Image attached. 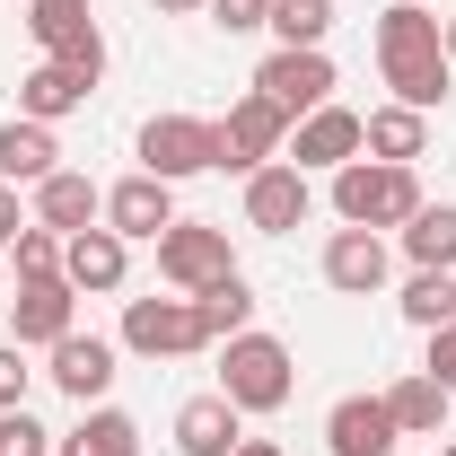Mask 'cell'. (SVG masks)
I'll return each mask as SVG.
<instances>
[{
	"label": "cell",
	"instance_id": "836d02e7",
	"mask_svg": "<svg viewBox=\"0 0 456 456\" xmlns=\"http://www.w3.org/2000/svg\"><path fill=\"white\" fill-rule=\"evenodd\" d=\"M18 228H27V211H18V184H0V246H18Z\"/></svg>",
	"mask_w": 456,
	"mask_h": 456
},
{
	"label": "cell",
	"instance_id": "8fae6325",
	"mask_svg": "<svg viewBox=\"0 0 456 456\" xmlns=\"http://www.w3.org/2000/svg\"><path fill=\"white\" fill-rule=\"evenodd\" d=\"M281 159H289L298 175H307V167H351V159H360V114H351V106H316V114H298Z\"/></svg>",
	"mask_w": 456,
	"mask_h": 456
},
{
	"label": "cell",
	"instance_id": "4dcf8cb0",
	"mask_svg": "<svg viewBox=\"0 0 456 456\" xmlns=\"http://www.w3.org/2000/svg\"><path fill=\"white\" fill-rule=\"evenodd\" d=\"M202 18H211V27H228V36H255V27H273V0H211Z\"/></svg>",
	"mask_w": 456,
	"mask_h": 456
},
{
	"label": "cell",
	"instance_id": "ac0fdd59",
	"mask_svg": "<svg viewBox=\"0 0 456 456\" xmlns=\"http://www.w3.org/2000/svg\"><path fill=\"white\" fill-rule=\"evenodd\" d=\"M106 220V193L88 184L79 167H53L45 184H36V228H53V237H79V228Z\"/></svg>",
	"mask_w": 456,
	"mask_h": 456
},
{
	"label": "cell",
	"instance_id": "2e32d148",
	"mask_svg": "<svg viewBox=\"0 0 456 456\" xmlns=\"http://www.w3.org/2000/svg\"><path fill=\"white\" fill-rule=\"evenodd\" d=\"M325 281L342 298H378L387 289V237L378 228H334L325 237Z\"/></svg>",
	"mask_w": 456,
	"mask_h": 456
},
{
	"label": "cell",
	"instance_id": "52a82bcc",
	"mask_svg": "<svg viewBox=\"0 0 456 456\" xmlns=\"http://www.w3.org/2000/svg\"><path fill=\"white\" fill-rule=\"evenodd\" d=\"M255 97H273L289 123L316 114V106H334V61H325V45H281V53L255 70Z\"/></svg>",
	"mask_w": 456,
	"mask_h": 456
},
{
	"label": "cell",
	"instance_id": "83f0119b",
	"mask_svg": "<svg viewBox=\"0 0 456 456\" xmlns=\"http://www.w3.org/2000/svg\"><path fill=\"white\" fill-rule=\"evenodd\" d=\"M334 27V0H273V36L281 45H325Z\"/></svg>",
	"mask_w": 456,
	"mask_h": 456
},
{
	"label": "cell",
	"instance_id": "1f68e13d",
	"mask_svg": "<svg viewBox=\"0 0 456 456\" xmlns=\"http://www.w3.org/2000/svg\"><path fill=\"white\" fill-rule=\"evenodd\" d=\"M27 378H36V369H27V351H18V342H0V412H18V403H27Z\"/></svg>",
	"mask_w": 456,
	"mask_h": 456
},
{
	"label": "cell",
	"instance_id": "30bf717a",
	"mask_svg": "<svg viewBox=\"0 0 456 456\" xmlns=\"http://www.w3.org/2000/svg\"><path fill=\"white\" fill-rule=\"evenodd\" d=\"M307 211H316V193H307V175L289 167V159H273V167L246 175V228H264V237H289Z\"/></svg>",
	"mask_w": 456,
	"mask_h": 456
},
{
	"label": "cell",
	"instance_id": "74e56055",
	"mask_svg": "<svg viewBox=\"0 0 456 456\" xmlns=\"http://www.w3.org/2000/svg\"><path fill=\"white\" fill-rule=\"evenodd\" d=\"M439 456H456V439H448V448H439Z\"/></svg>",
	"mask_w": 456,
	"mask_h": 456
},
{
	"label": "cell",
	"instance_id": "d590c367",
	"mask_svg": "<svg viewBox=\"0 0 456 456\" xmlns=\"http://www.w3.org/2000/svg\"><path fill=\"white\" fill-rule=\"evenodd\" d=\"M237 456H281V448H273V439H237Z\"/></svg>",
	"mask_w": 456,
	"mask_h": 456
},
{
	"label": "cell",
	"instance_id": "277c9868",
	"mask_svg": "<svg viewBox=\"0 0 456 456\" xmlns=\"http://www.w3.org/2000/svg\"><path fill=\"white\" fill-rule=\"evenodd\" d=\"M27 36L45 45V61H61V70H79L88 88L106 79V36H97L88 0H27Z\"/></svg>",
	"mask_w": 456,
	"mask_h": 456
},
{
	"label": "cell",
	"instance_id": "44dd1931",
	"mask_svg": "<svg viewBox=\"0 0 456 456\" xmlns=\"http://www.w3.org/2000/svg\"><path fill=\"white\" fill-rule=\"evenodd\" d=\"M448 403H456V395L430 378V369H412V378H395V387H387V412H395L403 439H439V430H448Z\"/></svg>",
	"mask_w": 456,
	"mask_h": 456
},
{
	"label": "cell",
	"instance_id": "d6a6232c",
	"mask_svg": "<svg viewBox=\"0 0 456 456\" xmlns=\"http://www.w3.org/2000/svg\"><path fill=\"white\" fill-rule=\"evenodd\" d=\"M430 378L456 395V325H439V334H430Z\"/></svg>",
	"mask_w": 456,
	"mask_h": 456
},
{
	"label": "cell",
	"instance_id": "ffe728a7",
	"mask_svg": "<svg viewBox=\"0 0 456 456\" xmlns=\"http://www.w3.org/2000/svg\"><path fill=\"white\" fill-rule=\"evenodd\" d=\"M360 150H369V159H387V167H412V159L430 150V114H412V106L360 114Z\"/></svg>",
	"mask_w": 456,
	"mask_h": 456
},
{
	"label": "cell",
	"instance_id": "ba28073f",
	"mask_svg": "<svg viewBox=\"0 0 456 456\" xmlns=\"http://www.w3.org/2000/svg\"><path fill=\"white\" fill-rule=\"evenodd\" d=\"M281 150H289V114L273 106V97H237V106L220 114V167L255 175V167H273Z\"/></svg>",
	"mask_w": 456,
	"mask_h": 456
},
{
	"label": "cell",
	"instance_id": "4316f807",
	"mask_svg": "<svg viewBox=\"0 0 456 456\" xmlns=\"http://www.w3.org/2000/svg\"><path fill=\"white\" fill-rule=\"evenodd\" d=\"M403 325H421V334L456 325V273H412L403 281Z\"/></svg>",
	"mask_w": 456,
	"mask_h": 456
},
{
	"label": "cell",
	"instance_id": "f546056e",
	"mask_svg": "<svg viewBox=\"0 0 456 456\" xmlns=\"http://www.w3.org/2000/svg\"><path fill=\"white\" fill-rule=\"evenodd\" d=\"M0 456H53V430L18 403V412H0Z\"/></svg>",
	"mask_w": 456,
	"mask_h": 456
},
{
	"label": "cell",
	"instance_id": "7c38bea8",
	"mask_svg": "<svg viewBox=\"0 0 456 456\" xmlns=\"http://www.w3.org/2000/svg\"><path fill=\"white\" fill-rule=\"evenodd\" d=\"M70 316H79V289L61 281H18V298H9V342H18V351H27V342H45V351H53L61 334H70Z\"/></svg>",
	"mask_w": 456,
	"mask_h": 456
},
{
	"label": "cell",
	"instance_id": "f1b7e54d",
	"mask_svg": "<svg viewBox=\"0 0 456 456\" xmlns=\"http://www.w3.org/2000/svg\"><path fill=\"white\" fill-rule=\"evenodd\" d=\"M9 255H18V281H53V273H61V237H53V228H36V220L18 228Z\"/></svg>",
	"mask_w": 456,
	"mask_h": 456
},
{
	"label": "cell",
	"instance_id": "603a6c76",
	"mask_svg": "<svg viewBox=\"0 0 456 456\" xmlns=\"http://www.w3.org/2000/svg\"><path fill=\"white\" fill-rule=\"evenodd\" d=\"M79 106H88V79L61 70V61H36V70L18 79V114H27V123H61V114H79Z\"/></svg>",
	"mask_w": 456,
	"mask_h": 456
},
{
	"label": "cell",
	"instance_id": "7402d4cb",
	"mask_svg": "<svg viewBox=\"0 0 456 456\" xmlns=\"http://www.w3.org/2000/svg\"><path fill=\"white\" fill-rule=\"evenodd\" d=\"M61 167V150H53V123H0V184H45V175Z\"/></svg>",
	"mask_w": 456,
	"mask_h": 456
},
{
	"label": "cell",
	"instance_id": "cb8c5ba5",
	"mask_svg": "<svg viewBox=\"0 0 456 456\" xmlns=\"http://www.w3.org/2000/svg\"><path fill=\"white\" fill-rule=\"evenodd\" d=\"M53 456H141V421L132 412H114V403H97L79 430H61Z\"/></svg>",
	"mask_w": 456,
	"mask_h": 456
},
{
	"label": "cell",
	"instance_id": "6da1fadb",
	"mask_svg": "<svg viewBox=\"0 0 456 456\" xmlns=\"http://www.w3.org/2000/svg\"><path fill=\"white\" fill-rule=\"evenodd\" d=\"M378 70H387L395 106H412V114L448 106V79H456V61H448V18H430L421 0H395V9L378 18Z\"/></svg>",
	"mask_w": 456,
	"mask_h": 456
},
{
	"label": "cell",
	"instance_id": "3957f363",
	"mask_svg": "<svg viewBox=\"0 0 456 456\" xmlns=\"http://www.w3.org/2000/svg\"><path fill=\"white\" fill-rule=\"evenodd\" d=\"M334 211L342 228H403L421 211V175L387 167V159H351V167H334Z\"/></svg>",
	"mask_w": 456,
	"mask_h": 456
},
{
	"label": "cell",
	"instance_id": "8d00e7d4",
	"mask_svg": "<svg viewBox=\"0 0 456 456\" xmlns=\"http://www.w3.org/2000/svg\"><path fill=\"white\" fill-rule=\"evenodd\" d=\"M448 61H456V18H448Z\"/></svg>",
	"mask_w": 456,
	"mask_h": 456
},
{
	"label": "cell",
	"instance_id": "e0dca14e",
	"mask_svg": "<svg viewBox=\"0 0 456 456\" xmlns=\"http://www.w3.org/2000/svg\"><path fill=\"white\" fill-rule=\"evenodd\" d=\"M45 378H53L70 403H97V395L114 387V342H106V334H79V325H70V334L53 342V369H45Z\"/></svg>",
	"mask_w": 456,
	"mask_h": 456
},
{
	"label": "cell",
	"instance_id": "9c48e42d",
	"mask_svg": "<svg viewBox=\"0 0 456 456\" xmlns=\"http://www.w3.org/2000/svg\"><path fill=\"white\" fill-rule=\"evenodd\" d=\"M159 273H167L184 298H202L211 281H228L237 273V255H228V228H202V220H175L167 237H159Z\"/></svg>",
	"mask_w": 456,
	"mask_h": 456
},
{
	"label": "cell",
	"instance_id": "5b68a950",
	"mask_svg": "<svg viewBox=\"0 0 456 456\" xmlns=\"http://www.w3.org/2000/svg\"><path fill=\"white\" fill-rule=\"evenodd\" d=\"M202 167H220V123H202V114H150L141 123V175L175 184V175H202Z\"/></svg>",
	"mask_w": 456,
	"mask_h": 456
},
{
	"label": "cell",
	"instance_id": "d4e9b609",
	"mask_svg": "<svg viewBox=\"0 0 456 456\" xmlns=\"http://www.w3.org/2000/svg\"><path fill=\"white\" fill-rule=\"evenodd\" d=\"M403 255H412V273H456V211L448 202H421L403 220Z\"/></svg>",
	"mask_w": 456,
	"mask_h": 456
},
{
	"label": "cell",
	"instance_id": "9a60e30c",
	"mask_svg": "<svg viewBox=\"0 0 456 456\" xmlns=\"http://www.w3.org/2000/svg\"><path fill=\"white\" fill-rule=\"evenodd\" d=\"M123 273H132V246H123L114 228H79V237H61V281L79 289V298H88V289H97V298L123 289Z\"/></svg>",
	"mask_w": 456,
	"mask_h": 456
},
{
	"label": "cell",
	"instance_id": "8992f818",
	"mask_svg": "<svg viewBox=\"0 0 456 456\" xmlns=\"http://www.w3.org/2000/svg\"><path fill=\"white\" fill-rule=\"evenodd\" d=\"M202 307L193 298H132L123 307V351H141V360H184V351H202Z\"/></svg>",
	"mask_w": 456,
	"mask_h": 456
},
{
	"label": "cell",
	"instance_id": "7a4b0ae2",
	"mask_svg": "<svg viewBox=\"0 0 456 456\" xmlns=\"http://www.w3.org/2000/svg\"><path fill=\"white\" fill-rule=\"evenodd\" d=\"M220 395L237 403V412H281L289 395H298V369H289V342H273V334H228V351H220Z\"/></svg>",
	"mask_w": 456,
	"mask_h": 456
},
{
	"label": "cell",
	"instance_id": "d6986e66",
	"mask_svg": "<svg viewBox=\"0 0 456 456\" xmlns=\"http://www.w3.org/2000/svg\"><path fill=\"white\" fill-rule=\"evenodd\" d=\"M237 421H246V412H237L228 395H193L184 412H175V448L184 456H237V439H246Z\"/></svg>",
	"mask_w": 456,
	"mask_h": 456
},
{
	"label": "cell",
	"instance_id": "e575fe53",
	"mask_svg": "<svg viewBox=\"0 0 456 456\" xmlns=\"http://www.w3.org/2000/svg\"><path fill=\"white\" fill-rule=\"evenodd\" d=\"M159 9H167V18H202L211 0H159Z\"/></svg>",
	"mask_w": 456,
	"mask_h": 456
},
{
	"label": "cell",
	"instance_id": "5bb4252c",
	"mask_svg": "<svg viewBox=\"0 0 456 456\" xmlns=\"http://www.w3.org/2000/svg\"><path fill=\"white\" fill-rule=\"evenodd\" d=\"M395 412H387V395H342L334 412H325V448L334 456H395Z\"/></svg>",
	"mask_w": 456,
	"mask_h": 456
},
{
	"label": "cell",
	"instance_id": "4fadbf2b",
	"mask_svg": "<svg viewBox=\"0 0 456 456\" xmlns=\"http://www.w3.org/2000/svg\"><path fill=\"white\" fill-rule=\"evenodd\" d=\"M106 228L123 237V246H132V237L159 246V237L175 228V184H159V175H123V184L106 193Z\"/></svg>",
	"mask_w": 456,
	"mask_h": 456
},
{
	"label": "cell",
	"instance_id": "484cf974",
	"mask_svg": "<svg viewBox=\"0 0 456 456\" xmlns=\"http://www.w3.org/2000/svg\"><path fill=\"white\" fill-rule=\"evenodd\" d=\"M193 307H202V334H211V342H228V334H246V325H255V289H246V273L211 281Z\"/></svg>",
	"mask_w": 456,
	"mask_h": 456
}]
</instances>
